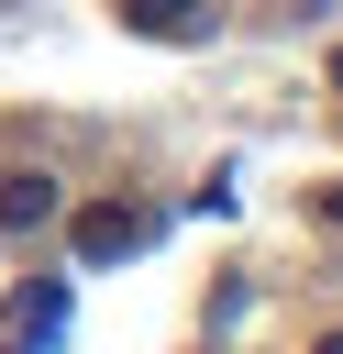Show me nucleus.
<instances>
[{
	"label": "nucleus",
	"mask_w": 343,
	"mask_h": 354,
	"mask_svg": "<svg viewBox=\"0 0 343 354\" xmlns=\"http://www.w3.org/2000/svg\"><path fill=\"white\" fill-rule=\"evenodd\" d=\"M144 243H155V221L122 210V199H100V210L66 221V254H77V266H122V254H144Z\"/></svg>",
	"instance_id": "f257e3e1"
},
{
	"label": "nucleus",
	"mask_w": 343,
	"mask_h": 354,
	"mask_svg": "<svg viewBox=\"0 0 343 354\" xmlns=\"http://www.w3.org/2000/svg\"><path fill=\"white\" fill-rule=\"evenodd\" d=\"M122 11V33H144V44H210L221 33V0H111Z\"/></svg>",
	"instance_id": "f03ea898"
},
{
	"label": "nucleus",
	"mask_w": 343,
	"mask_h": 354,
	"mask_svg": "<svg viewBox=\"0 0 343 354\" xmlns=\"http://www.w3.org/2000/svg\"><path fill=\"white\" fill-rule=\"evenodd\" d=\"M44 221H55V177L44 166H11L0 177V232H44Z\"/></svg>",
	"instance_id": "7ed1b4c3"
},
{
	"label": "nucleus",
	"mask_w": 343,
	"mask_h": 354,
	"mask_svg": "<svg viewBox=\"0 0 343 354\" xmlns=\"http://www.w3.org/2000/svg\"><path fill=\"white\" fill-rule=\"evenodd\" d=\"M22 332L55 343V332H66V288H22Z\"/></svg>",
	"instance_id": "20e7f679"
},
{
	"label": "nucleus",
	"mask_w": 343,
	"mask_h": 354,
	"mask_svg": "<svg viewBox=\"0 0 343 354\" xmlns=\"http://www.w3.org/2000/svg\"><path fill=\"white\" fill-rule=\"evenodd\" d=\"M0 354H11V343H0Z\"/></svg>",
	"instance_id": "39448f33"
}]
</instances>
